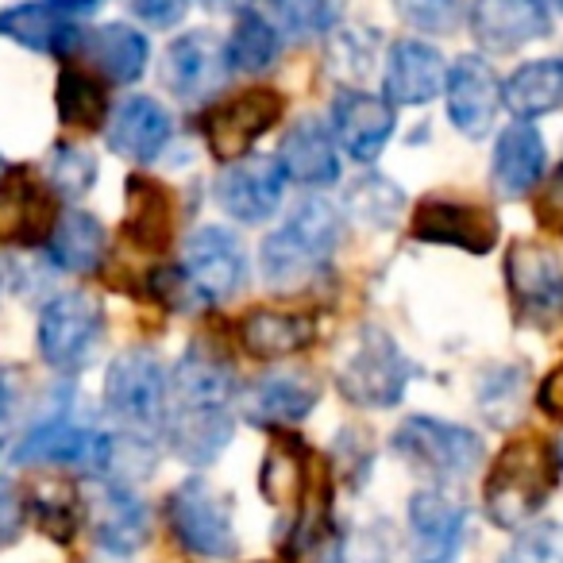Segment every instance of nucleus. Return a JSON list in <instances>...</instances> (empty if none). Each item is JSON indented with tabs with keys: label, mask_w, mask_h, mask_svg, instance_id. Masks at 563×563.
I'll list each match as a JSON object with an SVG mask.
<instances>
[{
	"label": "nucleus",
	"mask_w": 563,
	"mask_h": 563,
	"mask_svg": "<svg viewBox=\"0 0 563 563\" xmlns=\"http://www.w3.org/2000/svg\"><path fill=\"white\" fill-rule=\"evenodd\" d=\"M340 243V212L324 197H306L258 247V271L271 290H301L329 266Z\"/></svg>",
	"instance_id": "obj_1"
},
{
	"label": "nucleus",
	"mask_w": 563,
	"mask_h": 563,
	"mask_svg": "<svg viewBox=\"0 0 563 563\" xmlns=\"http://www.w3.org/2000/svg\"><path fill=\"white\" fill-rule=\"evenodd\" d=\"M563 475L560 448L552 440H509L494 460L483 486V509L498 529H521L544 509Z\"/></svg>",
	"instance_id": "obj_2"
},
{
	"label": "nucleus",
	"mask_w": 563,
	"mask_h": 563,
	"mask_svg": "<svg viewBox=\"0 0 563 563\" xmlns=\"http://www.w3.org/2000/svg\"><path fill=\"white\" fill-rule=\"evenodd\" d=\"M170 401V371H166L163 355L151 347H128L104 371V409L124 432L158 429Z\"/></svg>",
	"instance_id": "obj_3"
},
{
	"label": "nucleus",
	"mask_w": 563,
	"mask_h": 563,
	"mask_svg": "<svg viewBox=\"0 0 563 563\" xmlns=\"http://www.w3.org/2000/svg\"><path fill=\"white\" fill-rule=\"evenodd\" d=\"M104 336V309L97 298L81 290H66L43 306L35 344L51 371L58 375H78L93 360L97 344Z\"/></svg>",
	"instance_id": "obj_4"
},
{
	"label": "nucleus",
	"mask_w": 563,
	"mask_h": 563,
	"mask_svg": "<svg viewBox=\"0 0 563 563\" xmlns=\"http://www.w3.org/2000/svg\"><path fill=\"white\" fill-rule=\"evenodd\" d=\"M394 452L437 483H460L483 463V437L467 424L417 413L398 424Z\"/></svg>",
	"instance_id": "obj_5"
},
{
	"label": "nucleus",
	"mask_w": 563,
	"mask_h": 563,
	"mask_svg": "<svg viewBox=\"0 0 563 563\" xmlns=\"http://www.w3.org/2000/svg\"><path fill=\"white\" fill-rule=\"evenodd\" d=\"M166 525H170L178 548L201 560H228L235 555V525L232 498L217 490L205 478H186L166 498Z\"/></svg>",
	"instance_id": "obj_6"
},
{
	"label": "nucleus",
	"mask_w": 563,
	"mask_h": 563,
	"mask_svg": "<svg viewBox=\"0 0 563 563\" xmlns=\"http://www.w3.org/2000/svg\"><path fill=\"white\" fill-rule=\"evenodd\" d=\"M506 286L525 329H555L563 321V258L552 247L532 240L509 243Z\"/></svg>",
	"instance_id": "obj_7"
},
{
	"label": "nucleus",
	"mask_w": 563,
	"mask_h": 563,
	"mask_svg": "<svg viewBox=\"0 0 563 563\" xmlns=\"http://www.w3.org/2000/svg\"><path fill=\"white\" fill-rule=\"evenodd\" d=\"M413 383V363L401 355V347L383 329H367L344 360L336 386L352 406L363 409H394L406 398Z\"/></svg>",
	"instance_id": "obj_8"
},
{
	"label": "nucleus",
	"mask_w": 563,
	"mask_h": 563,
	"mask_svg": "<svg viewBox=\"0 0 563 563\" xmlns=\"http://www.w3.org/2000/svg\"><path fill=\"white\" fill-rule=\"evenodd\" d=\"M286 117V97L271 86H251L243 93L220 101L217 109L205 112L201 135L205 147L220 158V163H235L247 158L251 147L263 140L266 132H274V124Z\"/></svg>",
	"instance_id": "obj_9"
},
{
	"label": "nucleus",
	"mask_w": 563,
	"mask_h": 563,
	"mask_svg": "<svg viewBox=\"0 0 563 563\" xmlns=\"http://www.w3.org/2000/svg\"><path fill=\"white\" fill-rule=\"evenodd\" d=\"M104 444H109V432L78 421L70 409H55L27 429L16 448V463H55V467H81L89 475H101Z\"/></svg>",
	"instance_id": "obj_10"
},
{
	"label": "nucleus",
	"mask_w": 563,
	"mask_h": 563,
	"mask_svg": "<svg viewBox=\"0 0 563 563\" xmlns=\"http://www.w3.org/2000/svg\"><path fill=\"white\" fill-rule=\"evenodd\" d=\"M409 232L429 247H460L471 255H486L498 243V220L490 209L460 201V197H424L413 209Z\"/></svg>",
	"instance_id": "obj_11"
},
{
	"label": "nucleus",
	"mask_w": 563,
	"mask_h": 563,
	"mask_svg": "<svg viewBox=\"0 0 563 563\" xmlns=\"http://www.w3.org/2000/svg\"><path fill=\"white\" fill-rule=\"evenodd\" d=\"M55 194L24 166L0 174V247H43L55 228Z\"/></svg>",
	"instance_id": "obj_12"
},
{
	"label": "nucleus",
	"mask_w": 563,
	"mask_h": 563,
	"mask_svg": "<svg viewBox=\"0 0 563 563\" xmlns=\"http://www.w3.org/2000/svg\"><path fill=\"white\" fill-rule=\"evenodd\" d=\"M163 86L170 97L186 104L209 101L217 89H224L228 81V58H224V40L212 32H186L166 47L163 55Z\"/></svg>",
	"instance_id": "obj_13"
},
{
	"label": "nucleus",
	"mask_w": 563,
	"mask_h": 563,
	"mask_svg": "<svg viewBox=\"0 0 563 563\" xmlns=\"http://www.w3.org/2000/svg\"><path fill=\"white\" fill-rule=\"evenodd\" d=\"M444 101L455 132L467 135V140H486L501 109V81L494 66L478 55H460L448 66Z\"/></svg>",
	"instance_id": "obj_14"
},
{
	"label": "nucleus",
	"mask_w": 563,
	"mask_h": 563,
	"mask_svg": "<svg viewBox=\"0 0 563 563\" xmlns=\"http://www.w3.org/2000/svg\"><path fill=\"white\" fill-rule=\"evenodd\" d=\"M186 278L205 294V301H228L243 290L247 282V255L243 243L235 240L228 228L205 224L186 240V263H181Z\"/></svg>",
	"instance_id": "obj_15"
},
{
	"label": "nucleus",
	"mask_w": 563,
	"mask_h": 563,
	"mask_svg": "<svg viewBox=\"0 0 563 563\" xmlns=\"http://www.w3.org/2000/svg\"><path fill=\"white\" fill-rule=\"evenodd\" d=\"M282 194H286V174L278 158L247 155L228 163V170L217 178V201L240 224H263L278 212Z\"/></svg>",
	"instance_id": "obj_16"
},
{
	"label": "nucleus",
	"mask_w": 563,
	"mask_h": 563,
	"mask_svg": "<svg viewBox=\"0 0 563 563\" xmlns=\"http://www.w3.org/2000/svg\"><path fill=\"white\" fill-rule=\"evenodd\" d=\"M471 35L494 55H509L552 35V4L548 0H475L471 4Z\"/></svg>",
	"instance_id": "obj_17"
},
{
	"label": "nucleus",
	"mask_w": 563,
	"mask_h": 563,
	"mask_svg": "<svg viewBox=\"0 0 563 563\" xmlns=\"http://www.w3.org/2000/svg\"><path fill=\"white\" fill-rule=\"evenodd\" d=\"M394 128L398 117L386 97H375L367 89H344L332 101V140L355 163H375L390 143Z\"/></svg>",
	"instance_id": "obj_18"
},
{
	"label": "nucleus",
	"mask_w": 563,
	"mask_h": 563,
	"mask_svg": "<svg viewBox=\"0 0 563 563\" xmlns=\"http://www.w3.org/2000/svg\"><path fill=\"white\" fill-rule=\"evenodd\" d=\"M163 437L166 448L189 467H209L228 444H232L235 417L232 406H181V401H166L163 413Z\"/></svg>",
	"instance_id": "obj_19"
},
{
	"label": "nucleus",
	"mask_w": 563,
	"mask_h": 563,
	"mask_svg": "<svg viewBox=\"0 0 563 563\" xmlns=\"http://www.w3.org/2000/svg\"><path fill=\"white\" fill-rule=\"evenodd\" d=\"M321 401V386L301 371H278V375H263L240 394V417L258 429H290V424L306 421Z\"/></svg>",
	"instance_id": "obj_20"
},
{
	"label": "nucleus",
	"mask_w": 563,
	"mask_h": 563,
	"mask_svg": "<svg viewBox=\"0 0 563 563\" xmlns=\"http://www.w3.org/2000/svg\"><path fill=\"white\" fill-rule=\"evenodd\" d=\"M89 529L93 540L112 555H132L147 544L151 537V514L143 498L124 483H101L89 494Z\"/></svg>",
	"instance_id": "obj_21"
},
{
	"label": "nucleus",
	"mask_w": 563,
	"mask_h": 563,
	"mask_svg": "<svg viewBox=\"0 0 563 563\" xmlns=\"http://www.w3.org/2000/svg\"><path fill=\"white\" fill-rule=\"evenodd\" d=\"M448 81V63L432 43L424 40H398L386 55V74H383V97L390 104H429L444 93Z\"/></svg>",
	"instance_id": "obj_22"
},
{
	"label": "nucleus",
	"mask_w": 563,
	"mask_h": 563,
	"mask_svg": "<svg viewBox=\"0 0 563 563\" xmlns=\"http://www.w3.org/2000/svg\"><path fill=\"white\" fill-rule=\"evenodd\" d=\"M409 529H413L417 552L409 563H455L467 532V514L444 490H417L409 498Z\"/></svg>",
	"instance_id": "obj_23"
},
{
	"label": "nucleus",
	"mask_w": 563,
	"mask_h": 563,
	"mask_svg": "<svg viewBox=\"0 0 563 563\" xmlns=\"http://www.w3.org/2000/svg\"><path fill=\"white\" fill-rule=\"evenodd\" d=\"M174 135V120L155 97L132 93L109 112L104 120V140L117 155L135 158V163H151L166 151Z\"/></svg>",
	"instance_id": "obj_24"
},
{
	"label": "nucleus",
	"mask_w": 563,
	"mask_h": 563,
	"mask_svg": "<svg viewBox=\"0 0 563 563\" xmlns=\"http://www.w3.org/2000/svg\"><path fill=\"white\" fill-rule=\"evenodd\" d=\"M544 135L529 120H514L494 143L490 158V186L501 201H521L540 186L544 174Z\"/></svg>",
	"instance_id": "obj_25"
},
{
	"label": "nucleus",
	"mask_w": 563,
	"mask_h": 563,
	"mask_svg": "<svg viewBox=\"0 0 563 563\" xmlns=\"http://www.w3.org/2000/svg\"><path fill=\"white\" fill-rule=\"evenodd\" d=\"M81 32L86 27H78L66 12L51 9L43 0H24V4L0 9V35L16 47L35 51V55L74 58L81 47Z\"/></svg>",
	"instance_id": "obj_26"
},
{
	"label": "nucleus",
	"mask_w": 563,
	"mask_h": 563,
	"mask_svg": "<svg viewBox=\"0 0 563 563\" xmlns=\"http://www.w3.org/2000/svg\"><path fill=\"white\" fill-rule=\"evenodd\" d=\"M278 166L286 181H298L306 189H324L340 181V147L332 140V128L317 117H306L286 132L278 151Z\"/></svg>",
	"instance_id": "obj_27"
},
{
	"label": "nucleus",
	"mask_w": 563,
	"mask_h": 563,
	"mask_svg": "<svg viewBox=\"0 0 563 563\" xmlns=\"http://www.w3.org/2000/svg\"><path fill=\"white\" fill-rule=\"evenodd\" d=\"M317 336L313 317L294 313V309H251L240 321V344L251 360L278 363L306 352Z\"/></svg>",
	"instance_id": "obj_28"
},
{
	"label": "nucleus",
	"mask_w": 563,
	"mask_h": 563,
	"mask_svg": "<svg viewBox=\"0 0 563 563\" xmlns=\"http://www.w3.org/2000/svg\"><path fill=\"white\" fill-rule=\"evenodd\" d=\"M258 490L274 509L301 514L306 498L313 494V471H309V448L298 437H274L258 467Z\"/></svg>",
	"instance_id": "obj_29"
},
{
	"label": "nucleus",
	"mask_w": 563,
	"mask_h": 563,
	"mask_svg": "<svg viewBox=\"0 0 563 563\" xmlns=\"http://www.w3.org/2000/svg\"><path fill=\"white\" fill-rule=\"evenodd\" d=\"M78 55H86L89 66L97 74H104L109 81H117V86H135L143 78V70H147L151 47H147V35L135 32V27L101 24L81 32Z\"/></svg>",
	"instance_id": "obj_30"
},
{
	"label": "nucleus",
	"mask_w": 563,
	"mask_h": 563,
	"mask_svg": "<svg viewBox=\"0 0 563 563\" xmlns=\"http://www.w3.org/2000/svg\"><path fill=\"white\" fill-rule=\"evenodd\" d=\"M47 255L58 271L66 274H93L101 271L104 255H109V232L104 224L86 209H66L58 212L55 228L47 235Z\"/></svg>",
	"instance_id": "obj_31"
},
{
	"label": "nucleus",
	"mask_w": 563,
	"mask_h": 563,
	"mask_svg": "<svg viewBox=\"0 0 563 563\" xmlns=\"http://www.w3.org/2000/svg\"><path fill=\"white\" fill-rule=\"evenodd\" d=\"M124 235L143 251H166L174 235V201L163 181L147 174L128 178V220Z\"/></svg>",
	"instance_id": "obj_32"
},
{
	"label": "nucleus",
	"mask_w": 563,
	"mask_h": 563,
	"mask_svg": "<svg viewBox=\"0 0 563 563\" xmlns=\"http://www.w3.org/2000/svg\"><path fill=\"white\" fill-rule=\"evenodd\" d=\"M501 104L517 120H540L563 109V58H537L525 63L501 81Z\"/></svg>",
	"instance_id": "obj_33"
},
{
	"label": "nucleus",
	"mask_w": 563,
	"mask_h": 563,
	"mask_svg": "<svg viewBox=\"0 0 563 563\" xmlns=\"http://www.w3.org/2000/svg\"><path fill=\"white\" fill-rule=\"evenodd\" d=\"M282 55V35L263 12H235V24L224 40V58L228 70L235 74H263L278 63Z\"/></svg>",
	"instance_id": "obj_34"
},
{
	"label": "nucleus",
	"mask_w": 563,
	"mask_h": 563,
	"mask_svg": "<svg viewBox=\"0 0 563 563\" xmlns=\"http://www.w3.org/2000/svg\"><path fill=\"white\" fill-rule=\"evenodd\" d=\"M55 109L63 124L93 132L109 120V93H104L101 78L89 74L86 66H63L55 81Z\"/></svg>",
	"instance_id": "obj_35"
},
{
	"label": "nucleus",
	"mask_w": 563,
	"mask_h": 563,
	"mask_svg": "<svg viewBox=\"0 0 563 563\" xmlns=\"http://www.w3.org/2000/svg\"><path fill=\"white\" fill-rule=\"evenodd\" d=\"M344 209L355 224L367 228H390L394 220L406 209V194L394 186L390 178H378V174H363L360 181H352L344 194Z\"/></svg>",
	"instance_id": "obj_36"
},
{
	"label": "nucleus",
	"mask_w": 563,
	"mask_h": 563,
	"mask_svg": "<svg viewBox=\"0 0 563 563\" xmlns=\"http://www.w3.org/2000/svg\"><path fill=\"white\" fill-rule=\"evenodd\" d=\"M274 27L294 43L321 40L344 16V0H271Z\"/></svg>",
	"instance_id": "obj_37"
},
{
	"label": "nucleus",
	"mask_w": 563,
	"mask_h": 563,
	"mask_svg": "<svg viewBox=\"0 0 563 563\" xmlns=\"http://www.w3.org/2000/svg\"><path fill=\"white\" fill-rule=\"evenodd\" d=\"M97 181V158L89 155L78 143H55L47 158V186L55 197H66V201H78L93 189Z\"/></svg>",
	"instance_id": "obj_38"
},
{
	"label": "nucleus",
	"mask_w": 563,
	"mask_h": 563,
	"mask_svg": "<svg viewBox=\"0 0 563 563\" xmlns=\"http://www.w3.org/2000/svg\"><path fill=\"white\" fill-rule=\"evenodd\" d=\"M525 394H529V375L521 367H494L478 386V409L490 424H509L521 413Z\"/></svg>",
	"instance_id": "obj_39"
},
{
	"label": "nucleus",
	"mask_w": 563,
	"mask_h": 563,
	"mask_svg": "<svg viewBox=\"0 0 563 563\" xmlns=\"http://www.w3.org/2000/svg\"><path fill=\"white\" fill-rule=\"evenodd\" d=\"M329 66L340 81H352L355 89V81H363L378 66V35L360 24L336 32V40L329 47Z\"/></svg>",
	"instance_id": "obj_40"
},
{
	"label": "nucleus",
	"mask_w": 563,
	"mask_h": 563,
	"mask_svg": "<svg viewBox=\"0 0 563 563\" xmlns=\"http://www.w3.org/2000/svg\"><path fill=\"white\" fill-rule=\"evenodd\" d=\"M501 563H563V525L537 521L501 552Z\"/></svg>",
	"instance_id": "obj_41"
},
{
	"label": "nucleus",
	"mask_w": 563,
	"mask_h": 563,
	"mask_svg": "<svg viewBox=\"0 0 563 563\" xmlns=\"http://www.w3.org/2000/svg\"><path fill=\"white\" fill-rule=\"evenodd\" d=\"M394 9H398V16L406 20L409 27H417V32L448 35L460 24L467 0H394Z\"/></svg>",
	"instance_id": "obj_42"
},
{
	"label": "nucleus",
	"mask_w": 563,
	"mask_h": 563,
	"mask_svg": "<svg viewBox=\"0 0 563 563\" xmlns=\"http://www.w3.org/2000/svg\"><path fill=\"white\" fill-rule=\"evenodd\" d=\"M27 514L35 517L43 532H51V540H70L74 529H78V501L70 494H58V486H47L40 490L32 501H27Z\"/></svg>",
	"instance_id": "obj_43"
},
{
	"label": "nucleus",
	"mask_w": 563,
	"mask_h": 563,
	"mask_svg": "<svg viewBox=\"0 0 563 563\" xmlns=\"http://www.w3.org/2000/svg\"><path fill=\"white\" fill-rule=\"evenodd\" d=\"M24 521H27L24 494H20V486L12 478L0 475V548L12 544L24 532Z\"/></svg>",
	"instance_id": "obj_44"
},
{
	"label": "nucleus",
	"mask_w": 563,
	"mask_h": 563,
	"mask_svg": "<svg viewBox=\"0 0 563 563\" xmlns=\"http://www.w3.org/2000/svg\"><path fill=\"white\" fill-rule=\"evenodd\" d=\"M537 224L552 235H563V163L552 170V178L537 194Z\"/></svg>",
	"instance_id": "obj_45"
},
{
	"label": "nucleus",
	"mask_w": 563,
	"mask_h": 563,
	"mask_svg": "<svg viewBox=\"0 0 563 563\" xmlns=\"http://www.w3.org/2000/svg\"><path fill=\"white\" fill-rule=\"evenodd\" d=\"M128 4H132V12L147 27H174L186 20L194 0H128Z\"/></svg>",
	"instance_id": "obj_46"
},
{
	"label": "nucleus",
	"mask_w": 563,
	"mask_h": 563,
	"mask_svg": "<svg viewBox=\"0 0 563 563\" xmlns=\"http://www.w3.org/2000/svg\"><path fill=\"white\" fill-rule=\"evenodd\" d=\"M537 406L544 409L548 417L563 421V363H560V367L548 371L544 383L537 386Z\"/></svg>",
	"instance_id": "obj_47"
},
{
	"label": "nucleus",
	"mask_w": 563,
	"mask_h": 563,
	"mask_svg": "<svg viewBox=\"0 0 563 563\" xmlns=\"http://www.w3.org/2000/svg\"><path fill=\"white\" fill-rule=\"evenodd\" d=\"M16 406H20V383H16V371H9L0 363V440L9 432L12 417H16Z\"/></svg>",
	"instance_id": "obj_48"
},
{
	"label": "nucleus",
	"mask_w": 563,
	"mask_h": 563,
	"mask_svg": "<svg viewBox=\"0 0 563 563\" xmlns=\"http://www.w3.org/2000/svg\"><path fill=\"white\" fill-rule=\"evenodd\" d=\"M43 4H51V9H58V12H66V16H78V12L101 9L104 0H43Z\"/></svg>",
	"instance_id": "obj_49"
},
{
	"label": "nucleus",
	"mask_w": 563,
	"mask_h": 563,
	"mask_svg": "<svg viewBox=\"0 0 563 563\" xmlns=\"http://www.w3.org/2000/svg\"><path fill=\"white\" fill-rule=\"evenodd\" d=\"M201 4H209V9H217V12H243L251 0H201Z\"/></svg>",
	"instance_id": "obj_50"
},
{
	"label": "nucleus",
	"mask_w": 563,
	"mask_h": 563,
	"mask_svg": "<svg viewBox=\"0 0 563 563\" xmlns=\"http://www.w3.org/2000/svg\"><path fill=\"white\" fill-rule=\"evenodd\" d=\"M4 282H9V266L0 263V294H4Z\"/></svg>",
	"instance_id": "obj_51"
},
{
	"label": "nucleus",
	"mask_w": 563,
	"mask_h": 563,
	"mask_svg": "<svg viewBox=\"0 0 563 563\" xmlns=\"http://www.w3.org/2000/svg\"><path fill=\"white\" fill-rule=\"evenodd\" d=\"M548 4H552V9H560V12H563V0H548Z\"/></svg>",
	"instance_id": "obj_52"
},
{
	"label": "nucleus",
	"mask_w": 563,
	"mask_h": 563,
	"mask_svg": "<svg viewBox=\"0 0 563 563\" xmlns=\"http://www.w3.org/2000/svg\"><path fill=\"white\" fill-rule=\"evenodd\" d=\"M4 170H9V163H4V158H0V174H4Z\"/></svg>",
	"instance_id": "obj_53"
}]
</instances>
